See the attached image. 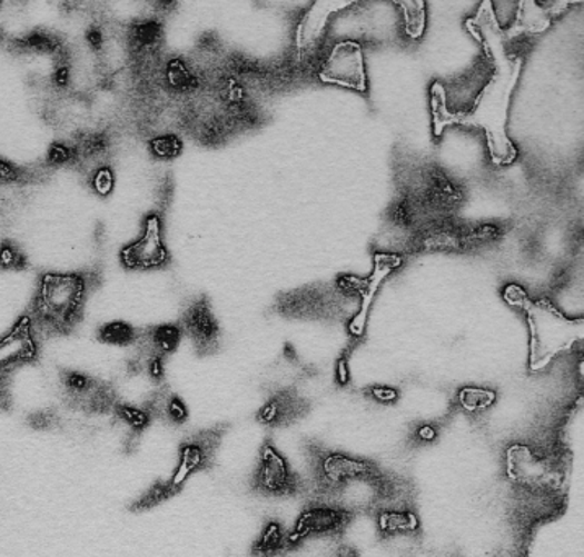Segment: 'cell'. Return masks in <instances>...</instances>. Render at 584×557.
Masks as SVG:
<instances>
[{"label": "cell", "mask_w": 584, "mask_h": 557, "mask_svg": "<svg viewBox=\"0 0 584 557\" xmlns=\"http://www.w3.org/2000/svg\"><path fill=\"white\" fill-rule=\"evenodd\" d=\"M468 33L482 44L485 54L493 61V76L467 113H451L446 105V90L439 82L432 87V113L435 135L439 136L447 126H472L485 131L492 160L498 165L512 163L516 147L506 132L509 101L519 80L524 59L506 52V38L496 19L492 0H482L477 16L465 22Z\"/></svg>", "instance_id": "1"}, {"label": "cell", "mask_w": 584, "mask_h": 557, "mask_svg": "<svg viewBox=\"0 0 584 557\" xmlns=\"http://www.w3.org/2000/svg\"><path fill=\"white\" fill-rule=\"evenodd\" d=\"M100 276L93 271L47 272L31 302V321L51 335H68L83 317L87 297Z\"/></svg>", "instance_id": "2"}, {"label": "cell", "mask_w": 584, "mask_h": 557, "mask_svg": "<svg viewBox=\"0 0 584 557\" xmlns=\"http://www.w3.org/2000/svg\"><path fill=\"white\" fill-rule=\"evenodd\" d=\"M506 296L508 302L517 305L527 315L531 328V370H544L558 354L566 352L583 339V320H570L547 300L527 299L523 290Z\"/></svg>", "instance_id": "3"}, {"label": "cell", "mask_w": 584, "mask_h": 557, "mask_svg": "<svg viewBox=\"0 0 584 557\" xmlns=\"http://www.w3.org/2000/svg\"><path fill=\"white\" fill-rule=\"evenodd\" d=\"M359 0H314L296 30V48L299 52H307L316 48L324 34L331 17L342 10L348 9ZM400 7L404 16L405 34L412 40H419L425 33L426 3L425 0H392Z\"/></svg>", "instance_id": "4"}, {"label": "cell", "mask_w": 584, "mask_h": 557, "mask_svg": "<svg viewBox=\"0 0 584 557\" xmlns=\"http://www.w3.org/2000/svg\"><path fill=\"white\" fill-rule=\"evenodd\" d=\"M120 259L121 265L132 271H152L169 266L170 253L164 240L162 213H147L141 235L122 248Z\"/></svg>", "instance_id": "5"}, {"label": "cell", "mask_w": 584, "mask_h": 557, "mask_svg": "<svg viewBox=\"0 0 584 557\" xmlns=\"http://www.w3.org/2000/svg\"><path fill=\"white\" fill-rule=\"evenodd\" d=\"M251 488L264 496H297L307 490L303 478L269 441L261 447L260 460L251 478Z\"/></svg>", "instance_id": "6"}, {"label": "cell", "mask_w": 584, "mask_h": 557, "mask_svg": "<svg viewBox=\"0 0 584 557\" xmlns=\"http://www.w3.org/2000/svg\"><path fill=\"white\" fill-rule=\"evenodd\" d=\"M318 79L328 86L366 92L365 54L362 44L356 41H342L335 44L318 72Z\"/></svg>", "instance_id": "7"}, {"label": "cell", "mask_w": 584, "mask_h": 557, "mask_svg": "<svg viewBox=\"0 0 584 557\" xmlns=\"http://www.w3.org/2000/svg\"><path fill=\"white\" fill-rule=\"evenodd\" d=\"M222 436L224 429L219 426L196 432L181 441L180 451H178L177 469H175L170 478V483L175 488L184 490L188 479L195 473L211 468Z\"/></svg>", "instance_id": "8"}, {"label": "cell", "mask_w": 584, "mask_h": 557, "mask_svg": "<svg viewBox=\"0 0 584 557\" xmlns=\"http://www.w3.org/2000/svg\"><path fill=\"white\" fill-rule=\"evenodd\" d=\"M180 328L191 339L199 356H209L218 350L219 324L206 297H199L188 305L187 310L181 315Z\"/></svg>", "instance_id": "9"}, {"label": "cell", "mask_w": 584, "mask_h": 557, "mask_svg": "<svg viewBox=\"0 0 584 557\" xmlns=\"http://www.w3.org/2000/svg\"><path fill=\"white\" fill-rule=\"evenodd\" d=\"M38 357L37 335L30 317H23L12 331L0 338V377L33 362Z\"/></svg>", "instance_id": "10"}, {"label": "cell", "mask_w": 584, "mask_h": 557, "mask_svg": "<svg viewBox=\"0 0 584 557\" xmlns=\"http://www.w3.org/2000/svg\"><path fill=\"white\" fill-rule=\"evenodd\" d=\"M575 2L582 0H517L516 20L512 30H503L506 41L521 33H544L551 28V17L558 16Z\"/></svg>", "instance_id": "11"}, {"label": "cell", "mask_w": 584, "mask_h": 557, "mask_svg": "<svg viewBox=\"0 0 584 557\" xmlns=\"http://www.w3.org/2000/svg\"><path fill=\"white\" fill-rule=\"evenodd\" d=\"M398 259L392 255H377L376 262H374L373 275L365 280V287L362 289V305L356 317L349 324V331L353 335L359 336L365 332L367 317H369L370 307H373L374 299H376L377 290L383 286L387 276L394 271L398 266Z\"/></svg>", "instance_id": "12"}, {"label": "cell", "mask_w": 584, "mask_h": 557, "mask_svg": "<svg viewBox=\"0 0 584 557\" xmlns=\"http://www.w3.org/2000/svg\"><path fill=\"white\" fill-rule=\"evenodd\" d=\"M68 405L79 411L92 412V415H105L115 411L118 406L117 390L110 384L93 380L89 390L76 396H68Z\"/></svg>", "instance_id": "13"}, {"label": "cell", "mask_w": 584, "mask_h": 557, "mask_svg": "<svg viewBox=\"0 0 584 557\" xmlns=\"http://www.w3.org/2000/svg\"><path fill=\"white\" fill-rule=\"evenodd\" d=\"M303 401L291 391L273 396L258 412V420L267 426H286L303 416Z\"/></svg>", "instance_id": "14"}, {"label": "cell", "mask_w": 584, "mask_h": 557, "mask_svg": "<svg viewBox=\"0 0 584 557\" xmlns=\"http://www.w3.org/2000/svg\"><path fill=\"white\" fill-rule=\"evenodd\" d=\"M180 493V489L171 485L170 479L169 481H157L156 485L150 486L142 496H139L129 506V510L135 511V514H141V511L154 509V507L174 499Z\"/></svg>", "instance_id": "15"}, {"label": "cell", "mask_w": 584, "mask_h": 557, "mask_svg": "<svg viewBox=\"0 0 584 557\" xmlns=\"http://www.w3.org/2000/svg\"><path fill=\"white\" fill-rule=\"evenodd\" d=\"M138 338V331L126 321H111L98 329V339L110 346H131Z\"/></svg>", "instance_id": "16"}, {"label": "cell", "mask_w": 584, "mask_h": 557, "mask_svg": "<svg viewBox=\"0 0 584 557\" xmlns=\"http://www.w3.org/2000/svg\"><path fill=\"white\" fill-rule=\"evenodd\" d=\"M149 152L157 160H174L184 152V142L175 135H160L149 140Z\"/></svg>", "instance_id": "17"}, {"label": "cell", "mask_w": 584, "mask_h": 557, "mask_svg": "<svg viewBox=\"0 0 584 557\" xmlns=\"http://www.w3.org/2000/svg\"><path fill=\"white\" fill-rule=\"evenodd\" d=\"M115 412H117L118 419L122 420L131 429V432L138 434V436L145 432L150 420H152L145 408H135V406L120 405V402L115 408Z\"/></svg>", "instance_id": "18"}, {"label": "cell", "mask_w": 584, "mask_h": 557, "mask_svg": "<svg viewBox=\"0 0 584 557\" xmlns=\"http://www.w3.org/2000/svg\"><path fill=\"white\" fill-rule=\"evenodd\" d=\"M171 398L170 388L167 385H160L159 388L149 395L146 399L145 409L149 412L150 418L167 420V406Z\"/></svg>", "instance_id": "19"}, {"label": "cell", "mask_w": 584, "mask_h": 557, "mask_svg": "<svg viewBox=\"0 0 584 557\" xmlns=\"http://www.w3.org/2000/svg\"><path fill=\"white\" fill-rule=\"evenodd\" d=\"M90 188H92V191L100 196V198L110 196L115 189L113 170L107 167V165L93 168L92 173H90Z\"/></svg>", "instance_id": "20"}, {"label": "cell", "mask_w": 584, "mask_h": 557, "mask_svg": "<svg viewBox=\"0 0 584 557\" xmlns=\"http://www.w3.org/2000/svg\"><path fill=\"white\" fill-rule=\"evenodd\" d=\"M61 381L66 388V398H68V396L80 395L89 390L90 385L93 384V378L82 374V371L68 370L62 371Z\"/></svg>", "instance_id": "21"}, {"label": "cell", "mask_w": 584, "mask_h": 557, "mask_svg": "<svg viewBox=\"0 0 584 557\" xmlns=\"http://www.w3.org/2000/svg\"><path fill=\"white\" fill-rule=\"evenodd\" d=\"M0 268L23 269L27 268V258L20 248L12 241L0 243Z\"/></svg>", "instance_id": "22"}, {"label": "cell", "mask_w": 584, "mask_h": 557, "mask_svg": "<svg viewBox=\"0 0 584 557\" xmlns=\"http://www.w3.org/2000/svg\"><path fill=\"white\" fill-rule=\"evenodd\" d=\"M48 167H62V165L76 163V153L72 146L68 143L56 142L49 147Z\"/></svg>", "instance_id": "23"}, {"label": "cell", "mask_w": 584, "mask_h": 557, "mask_svg": "<svg viewBox=\"0 0 584 557\" xmlns=\"http://www.w3.org/2000/svg\"><path fill=\"white\" fill-rule=\"evenodd\" d=\"M188 419L187 405L181 401L180 396L171 395L169 406H167V420L174 424H184Z\"/></svg>", "instance_id": "24"}, {"label": "cell", "mask_w": 584, "mask_h": 557, "mask_svg": "<svg viewBox=\"0 0 584 557\" xmlns=\"http://www.w3.org/2000/svg\"><path fill=\"white\" fill-rule=\"evenodd\" d=\"M30 424L34 429H55L59 426V416L52 409H44V411L34 412L30 418Z\"/></svg>", "instance_id": "25"}, {"label": "cell", "mask_w": 584, "mask_h": 557, "mask_svg": "<svg viewBox=\"0 0 584 557\" xmlns=\"http://www.w3.org/2000/svg\"><path fill=\"white\" fill-rule=\"evenodd\" d=\"M171 195H174V183H171V178H164V180L160 181L159 188H157V205H159L160 212H164V210L169 208Z\"/></svg>", "instance_id": "26"}, {"label": "cell", "mask_w": 584, "mask_h": 557, "mask_svg": "<svg viewBox=\"0 0 584 557\" xmlns=\"http://www.w3.org/2000/svg\"><path fill=\"white\" fill-rule=\"evenodd\" d=\"M147 371H149L150 378L156 381H162L166 377V360L162 356H154L146 360Z\"/></svg>", "instance_id": "27"}, {"label": "cell", "mask_w": 584, "mask_h": 557, "mask_svg": "<svg viewBox=\"0 0 584 557\" xmlns=\"http://www.w3.org/2000/svg\"><path fill=\"white\" fill-rule=\"evenodd\" d=\"M374 396H376L377 399H380V401H394V399L397 398V394H395L394 390H390V388H376V390H374Z\"/></svg>", "instance_id": "28"}, {"label": "cell", "mask_w": 584, "mask_h": 557, "mask_svg": "<svg viewBox=\"0 0 584 557\" xmlns=\"http://www.w3.org/2000/svg\"><path fill=\"white\" fill-rule=\"evenodd\" d=\"M436 432L433 427L426 426L423 429H419V439L423 440H433L435 439Z\"/></svg>", "instance_id": "29"}]
</instances>
